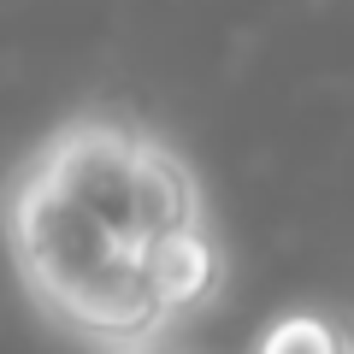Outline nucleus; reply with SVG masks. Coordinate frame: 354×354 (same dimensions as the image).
<instances>
[{
    "label": "nucleus",
    "mask_w": 354,
    "mask_h": 354,
    "mask_svg": "<svg viewBox=\"0 0 354 354\" xmlns=\"http://www.w3.org/2000/svg\"><path fill=\"white\" fill-rule=\"evenodd\" d=\"M148 278H153V295H160L165 319L177 325V319H189L218 301V290L230 278V254L218 242V230L201 218L189 230H171V236L148 242Z\"/></svg>",
    "instance_id": "3"
},
{
    "label": "nucleus",
    "mask_w": 354,
    "mask_h": 354,
    "mask_svg": "<svg viewBox=\"0 0 354 354\" xmlns=\"http://www.w3.org/2000/svg\"><path fill=\"white\" fill-rule=\"evenodd\" d=\"M201 218H207V207H201V183H195L189 160H183L165 136L148 130L142 165H136V236H142V248L160 242V236H171V230L201 225Z\"/></svg>",
    "instance_id": "4"
},
{
    "label": "nucleus",
    "mask_w": 354,
    "mask_h": 354,
    "mask_svg": "<svg viewBox=\"0 0 354 354\" xmlns=\"http://www.w3.org/2000/svg\"><path fill=\"white\" fill-rule=\"evenodd\" d=\"M248 354H354V330L330 313H313V307H295V313H278L272 325L254 337Z\"/></svg>",
    "instance_id": "5"
},
{
    "label": "nucleus",
    "mask_w": 354,
    "mask_h": 354,
    "mask_svg": "<svg viewBox=\"0 0 354 354\" xmlns=\"http://www.w3.org/2000/svg\"><path fill=\"white\" fill-rule=\"evenodd\" d=\"M148 130L130 124L118 113H83L71 124H59L36 148V160L59 177L77 201H88L101 218H113L124 236H136V165ZM142 242V236H136Z\"/></svg>",
    "instance_id": "2"
},
{
    "label": "nucleus",
    "mask_w": 354,
    "mask_h": 354,
    "mask_svg": "<svg viewBox=\"0 0 354 354\" xmlns=\"http://www.w3.org/2000/svg\"><path fill=\"white\" fill-rule=\"evenodd\" d=\"M6 242L41 313L106 354H142L171 325L148 278V248L77 201L36 153L6 201Z\"/></svg>",
    "instance_id": "1"
}]
</instances>
